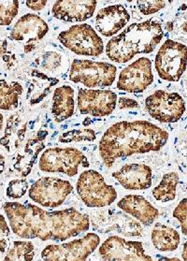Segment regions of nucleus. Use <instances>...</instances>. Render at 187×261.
Listing matches in <instances>:
<instances>
[{
	"instance_id": "40",
	"label": "nucleus",
	"mask_w": 187,
	"mask_h": 261,
	"mask_svg": "<svg viewBox=\"0 0 187 261\" xmlns=\"http://www.w3.org/2000/svg\"><path fill=\"white\" fill-rule=\"evenodd\" d=\"M181 257L183 261H187V242L183 244V248H182V253H181Z\"/></svg>"
},
{
	"instance_id": "20",
	"label": "nucleus",
	"mask_w": 187,
	"mask_h": 261,
	"mask_svg": "<svg viewBox=\"0 0 187 261\" xmlns=\"http://www.w3.org/2000/svg\"><path fill=\"white\" fill-rule=\"evenodd\" d=\"M130 20V14L123 5L103 8L97 12L96 29L104 37H113L125 28Z\"/></svg>"
},
{
	"instance_id": "17",
	"label": "nucleus",
	"mask_w": 187,
	"mask_h": 261,
	"mask_svg": "<svg viewBox=\"0 0 187 261\" xmlns=\"http://www.w3.org/2000/svg\"><path fill=\"white\" fill-rule=\"evenodd\" d=\"M47 135L48 131L40 129L35 136L29 139L15 153L12 167L21 176L26 177L32 171L39 154L45 148L44 141Z\"/></svg>"
},
{
	"instance_id": "31",
	"label": "nucleus",
	"mask_w": 187,
	"mask_h": 261,
	"mask_svg": "<svg viewBox=\"0 0 187 261\" xmlns=\"http://www.w3.org/2000/svg\"><path fill=\"white\" fill-rule=\"evenodd\" d=\"M19 12L18 1H0V25L11 24Z\"/></svg>"
},
{
	"instance_id": "10",
	"label": "nucleus",
	"mask_w": 187,
	"mask_h": 261,
	"mask_svg": "<svg viewBox=\"0 0 187 261\" xmlns=\"http://www.w3.org/2000/svg\"><path fill=\"white\" fill-rule=\"evenodd\" d=\"M71 184L57 177H41L29 188L30 199L46 208H57L72 193Z\"/></svg>"
},
{
	"instance_id": "11",
	"label": "nucleus",
	"mask_w": 187,
	"mask_h": 261,
	"mask_svg": "<svg viewBox=\"0 0 187 261\" xmlns=\"http://www.w3.org/2000/svg\"><path fill=\"white\" fill-rule=\"evenodd\" d=\"M145 108L153 119L161 123H176L185 112V104L177 93L157 90L145 99Z\"/></svg>"
},
{
	"instance_id": "21",
	"label": "nucleus",
	"mask_w": 187,
	"mask_h": 261,
	"mask_svg": "<svg viewBox=\"0 0 187 261\" xmlns=\"http://www.w3.org/2000/svg\"><path fill=\"white\" fill-rule=\"evenodd\" d=\"M117 206L143 226L149 227L158 218V210L140 195H126L120 199Z\"/></svg>"
},
{
	"instance_id": "29",
	"label": "nucleus",
	"mask_w": 187,
	"mask_h": 261,
	"mask_svg": "<svg viewBox=\"0 0 187 261\" xmlns=\"http://www.w3.org/2000/svg\"><path fill=\"white\" fill-rule=\"evenodd\" d=\"M97 139L96 132L90 128L74 129L64 132L58 138V141L62 143L69 142H94Z\"/></svg>"
},
{
	"instance_id": "30",
	"label": "nucleus",
	"mask_w": 187,
	"mask_h": 261,
	"mask_svg": "<svg viewBox=\"0 0 187 261\" xmlns=\"http://www.w3.org/2000/svg\"><path fill=\"white\" fill-rule=\"evenodd\" d=\"M63 57L57 51H49L43 53L36 62L42 70L47 72H55L62 65Z\"/></svg>"
},
{
	"instance_id": "19",
	"label": "nucleus",
	"mask_w": 187,
	"mask_h": 261,
	"mask_svg": "<svg viewBox=\"0 0 187 261\" xmlns=\"http://www.w3.org/2000/svg\"><path fill=\"white\" fill-rule=\"evenodd\" d=\"M120 185L127 190H145L152 186V169L145 164H126L113 173Z\"/></svg>"
},
{
	"instance_id": "12",
	"label": "nucleus",
	"mask_w": 187,
	"mask_h": 261,
	"mask_svg": "<svg viewBox=\"0 0 187 261\" xmlns=\"http://www.w3.org/2000/svg\"><path fill=\"white\" fill-rule=\"evenodd\" d=\"M92 226L97 232H116L125 237H142L144 231L140 222L116 210L104 211L93 216Z\"/></svg>"
},
{
	"instance_id": "25",
	"label": "nucleus",
	"mask_w": 187,
	"mask_h": 261,
	"mask_svg": "<svg viewBox=\"0 0 187 261\" xmlns=\"http://www.w3.org/2000/svg\"><path fill=\"white\" fill-rule=\"evenodd\" d=\"M151 239L154 248L160 252H173L181 242L180 234L176 229L161 223L154 225Z\"/></svg>"
},
{
	"instance_id": "14",
	"label": "nucleus",
	"mask_w": 187,
	"mask_h": 261,
	"mask_svg": "<svg viewBox=\"0 0 187 261\" xmlns=\"http://www.w3.org/2000/svg\"><path fill=\"white\" fill-rule=\"evenodd\" d=\"M153 82L152 62L147 57H141L121 71L117 88L127 93H142Z\"/></svg>"
},
{
	"instance_id": "34",
	"label": "nucleus",
	"mask_w": 187,
	"mask_h": 261,
	"mask_svg": "<svg viewBox=\"0 0 187 261\" xmlns=\"http://www.w3.org/2000/svg\"><path fill=\"white\" fill-rule=\"evenodd\" d=\"M137 5L143 15H150L160 10L164 9L166 2L161 0H153V1H137Z\"/></svg>"
},
{
	"instance_id": "43",
	"label": "nucleus",
	"mask_w": 187,
	"mask_h": 261,
	"mask_svg": "<svg viewBox=\"0 0 187 261\" xmlns=\"http://www.w3.org/2000/svg\"><path fill=\"white\" fill-rule=\"evenodd\" d=\"M181 29H182V30H183L184 32H186L187 33V21H185V22L183 23V24L181 25Z\"/></svg>"
},
{
	"instance_id": "36",
	"label": "nucleus",
	"mask_w": 187,
	"mask_h": 261,
	"mask_svg": "<svg viewBox=\"0 0 187 261\" xmlns=\"http://www.w3.org/2000/svg\"><path fill=\"white\" fill-rule=\"evenodd\" d=\"M118 107L121 110H123V109H138L140 108V105L135 99H132L129 97H122L118 99Z\"/></svg>"
},
{
	"instance_id": "27",
	"label": "nucleus",
	"mask_w": 187,
	"mask_h": 261,
	"mask_svg": "<svg viewBox=\"0 0 187 261\" xmlns=\"http://www.w3.org/2000/svg\"><path fill=\"white\" fill-rule=\"evenodd\" d=\"M179 184V175L177 172H169L164 174L158 186L153 189V196L157 201L169 202L176 198V191Z\"/></svg>"
},
{
	"instance_id": "18",
	"label": "nucleus",
	"mask_w": 187,
	"mask_h": 261,
	"mask_svg": "<svg viewBox=\"0 0 187 261\" xmlns=\"http://www.w3.org/2000/svg\"><path fill=\"white\" fill-rule=\"evenodd\" d=\"M97 4L94 0L57 1L51 12L54 17L67 23L85 22L94 15Z\"/></svg>"
},
{
	"instance_id": "32",
	"label": "nucleus",
	"mask_w": 187,
	"mask_h": 261,
	"mask_svg": "<svg viewBox=\"0 0 187 261\" xmlns=\"http://www.w3.org/2000/svg\"><path fill=\"white\" fill-rule=\"evenodd\" d=\"M29 189V182L25 179H14L9 182L6 195L9 199H19L23 198Z\"/></svg>"
},
{
	"instance_id": "26",
	"label": "nucleus",
	"mask_w": 187,
	"mask_h": 261,
	"mask_svg": "<svg viewBox=\"0 0 187 261\" xmlns=\"http://www.w3.org/2000/svg\"><path fill=\"white\" fill-rule=\"evenodd\" d=\"M23 88L18 82L0 80V109L12 111L17 108Z\"/></svg>"
},
{
	"instance_id": "37",
	"label": "nucleus",
	"mask_w": 187,
	"mask_h": 261,
	"mask_svg": "<svg viewBox=\"0 0 187 261\" xmlns=\"http://www.w3.org/2000/svg\"><path fill=\"white\" fill-rule=\"evenodd\" d=\"M26 6L29 7L30 10L39 12L40 10H42L47 4V1L45 0H39V1H26L25 2Z\"/></svg>"
},
{
	"instance_id": "38",
	"label": "nucleus",
	"mask_w": 187,
	"mask_h": 261,
	"mask_svg": "<svg viewBox=\"0 0 187 261\" xmlns=\"http://www.w3.org/2000/svg\"><path fill=\"white\" fill-rule=\"evenodd\" d=\"M180 148H181L182 153L187 154V127L184 129L180 136Z\"/></svg>"
},
{
	"instance_id": "1",
	"label": "nucleus",
	"mask_w": 187,
	"mask_h": 261,
	"mask_svg": "<svg viewBox=\"0 0 187 261\" xmlns=\"http://www.w3.org/2000/svg\"><path fill=\"white\" fill-rule=\"evenodd\" d=\"M3 209L12 232L19 238L64 242L90 228L88 216L74 208L49 212L12 201L5 202Z\"/></svg>"
},
{
	"instance_id": "15",
	"label": "nucleus",
	"mask_w": 187,
	"mask_h": 261,
	"mask_svg": "<svg viewBox=\"0 0 187 261\" xmlns=\"http://www.w3.org/2000/svg\"><path fill=\"white\" fill-rule=\"evenodd\" d=\"M117 95L112 90L79 88L78 109L82 114L103 117L114 113Z\"/></svg>"
},
{
	"instance_id": "39",
	"label": "nucleus",
	"mask_w": 187,
	"mask_h": 261,
	"mask_svg": "<svg viewBox=\"0 0 187 261\" xmlns=\"http://www.w3.org/2000/svg\"><path fill=\"white\" fill-rule=\"evenodd\" d=\"M5 166H6V160H5V156H4V154L2 153V152L0 151V178H1L2 173L4 172V170H5Z\"/></svg>"
},
{
	"instance_id": "2",
	"label": "nucleus",
	"mask_w": 187,
	"mask_h": 261,
	"mask_svg": "<svg viewBox=\"0 0 187 261\" xmlns=\"http://www.w3.org/2000/svg\"><path fill=\"white\" fill-rule=\"evenodd\" d=\"M168 140L167 131L148 121H122L104 133L98 145L99 155L110 169L116 159L159 151Z\"/></svg>"
},
{
	"instance_id": "4",
	"label": "nucleus",
	"mask_w": 187,
	"mask_h": 261,
	"mask_svg": "<svg viewBox=\"0 0 187 261\" xmlns=\"http://www.w3.org/2000/svg\"><path fill=\"white\" fill-rule=\"evenodd\" d=\"M76 188L79 198L89 208H104L117 199L116 189L108 185L96 170H87L81 173Z\"/></svg>"
},
{
	"instance_id": "3",
	"label": "nucleus",
	"mask_w": 187,
	"mask_h": 261,
	"mask_svg": "<svg viewBox=\"0 0 187 261\" xmlns=\"http://www.w3.org/2000/svg\"><path fill=\"white\" fill-rule=\"evenodd\" d=\"M163 36L162 25L155 19L132 23L111 39L106 46V55L114 62H128L137 55L153 51Z\"/></svg>"
},
{
	"instance_id": "16",
	"label": "nucleus",
	"mask_w": 187,
	"mask_h": 261,
	"mask_svg": "<svg viewBox=\"0 0 187 261\" xmlns=\"http://www.w3.org/2000/svg\"><path fill=\"white\" fill-rule=\"evenodd\" d=\"M49 32V25L40 16L29 13L18 20L14 24L11 39L17 42H22L24 46V53L34 50V44L42 40Z\"/></svg>"
},
{
	"instance_id": "23",
	"label": "nucleus",
	"mask_w": 187,
	"mask_h": 261,
	"mask_svg": "<svg viewBox=\"0 0 187 261\" xmlns=\"http://www.w3.org/2000/svg\"><path fill=\"white\" fill-rule=\"evenodd\" d=\"M74 89L69 85H63L54 92L51 114L57 123H61L70 118L75 109Z\"/></svg>"
},
{
	"instance_id": "24",
	"label": "nucleus",
	"mask_w": 187,
	"mask_h": 261,
	"mask_svg": "<svg viewBox=\"0 0 187 261\" xmlns=\"http://www.w3.org/2000/svg\"><path fill=\"white\" fill-rule=\"evenodd\" d=\"M59 83V80L50 77L39 70L31 72V80L26 92V100L31 106L41 102L51 92V88Z\"/></svg>"
},
{
	"instance_id": "35",
	"label": "nucleus",
	"mask_w": 187,
	"mask_h": 261,
	"mask_svg": "<svg viewBox=\"0 0 187 261\" xmlns=\"http://www.w3.org/2000/svg\"><path fill=\"white\" fill-rule=\"evenodd\" d=\"M173 217L181 224V232L187 236V197L181 199L173 211Z\"/></svg>"
},
{
	"instance_id": "6",
	"label": "nucleus",
	"mask_w": 187,
	"mask_h": 261,
	"mask_svg": "<svg viewBox=\"0 0 187 261\" xmlns=\"http://www.w3.org/2000/svg\"><path fill=\"white\" fill-rule=\"evenodd\" d=\"M116 72V67L110 63L74 59L69 70V80L88 88L108 87L114 84Z\"/></svg>"
},
{
	"instance_id": "5",
	"label": "nucleus",
	"mask_w": 187,
	"mask_h": 261,
	"mask_svg": "<svg viewBox=\"0 0 187 261\" xmlns=\"http://www.w3.org/2000/svg\"><path fill=\"white\" fill-rule=\"evenodd\" d=\"M79 167L88 168L89 161L79 150L73 147L47 149L39 162V168L43 172H58L69 177L77 175Z\"/></svg>"
},
{
	"instance_id": "9",
	"label": "nucleus",
	"mask_w": 187,
	"mask_h": 261,
	"mask_svg": "<svg viewBox=\"0 0 187 261\" xmlns=\"http://www.w3.org/2000/svg\"><path fill=\"white\" fill-rule=\"evenodd\" d=\"M154 66L161 79L178 82L186 70V46L174 40H166L155 57Z\"/></svg>"
},
{
	"instance_id": "42",
	"label": "nucleus",
	"mask_w": 187,
	"mask_h": 261,
	"mask_svg": "<svg viewBox=\"0 0 187 261\" xmlns=\"http://www.w3.org/2000/svg\"><path fill=\"white\" fill-rule=\"evenodd\" d=\"M3 122H4V116H3V114L0 113V132L3 128Z\"/></svg>"
},
{
	"instance_id": "33",
	"label": "nucleus",
	"mask_w": 187,
	"mask_h": 261,
	"mask_svg": "<svg viewBox=\"0 0 187 261\" xmlns=\"http://www.w3.org/2000/svg\"><path fill=\"white\" fill-rule=\"evenodd\" d=\"M11 246V229L5 217L0 215V255L6 254Z\"/></svg>"
},
{
	"instance_id": "13",
	"label": "nucleus",
	"mask_w": 187,
	"mask_h": 261,
	"mask_svg": "<svg viewBox=\"0 0 187 261\" xmlns=\"http://www.w3.org/2000/svg\"><path fill=\"white\" fill-rule=\"evenodd\" d=\"M98 252L104 261H153L142 242L127 241L116 235L106 239Z\"/></svg>"
},
{
	"instance_id": "41",
	"label": "nucleus",
	"mask_w": 187,
	"mask_h": 261,
	"mask_svg": "<svg viewBox=\"0 0 187 261\" xmlns=\"http://www.w3.org/2000/svg\"><path fill=\"white\" fill-rule=\"evenodd\" d=\"M157 261H181L178 257H167V256H162L160 257Z\"/></svg>"
},
{
	"instance_id": "28",
	"label": "nucleus",
	"mask_w": 187,
	"mask_h": 261,
	"mask_svg": "<svg viewBox=\"0 0 187 261\" xmlns=\"http://www.w3.org/2000/svg\"><path fill=\"white\" fill-rule=\"evenodd\" d=\"M35 246L29 241H15L2 261H33Z\"/></svg>"
},
{
	"instance_id": "8",
	"label": "nucleus",
	"mask_w": 187,
	"mask_h": 261,
	"mask_svg": "<svg viewBox=\"0 0 187 261\" xmlns=\"http://www.w3.org/2000/svg\"><path fill=\"white\" fill-rule=\"evenodd\" d=\"M58 40L74 54L85 57H98L104 51L101 38L87 23L76 24L58 35Z\"/></svg>"
},
{
	"instance_id": "22",
	"label": "nucleus",
	"mask_w": 187,
	"mask_h": 261,
	"mask_svg": "<svg viewBox=\"0 0 187 261\" xmlns=\"http://www.w3.org/2000/svg\"><path fill=\"white\" fill-rule=\"evenodd\" d=\"M28 130V121L22 114L15 113L7 120L4 135L0 139V145L9 153H17L22 147Z\"/></svg>"
},
{
	"instance_id": "7",
	"label": "nucleus",
	"mask_w": 187,
	"mask_h": 261,
	"mask_svg": "<svg viewBox=\"0 0 187 261\" xmlns=\"http://www.w3.org/2000/svg\"><path fill=\"white\" fill-rule=\"evenodd\" d=\"M99 244L97 233H87L83 238L68 243L47 245L41 252V258L44 261H86Z\"/></svg>"
}]
</instances>
